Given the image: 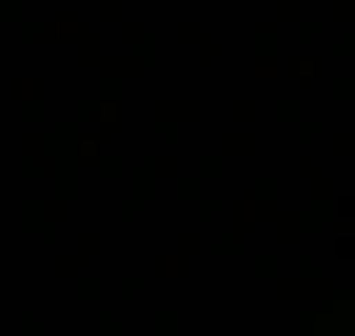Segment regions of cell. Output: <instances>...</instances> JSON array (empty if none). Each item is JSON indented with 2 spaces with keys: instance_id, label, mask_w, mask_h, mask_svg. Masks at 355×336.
Returning a JSON list of instances; mask_svg holds the SVG:
<instances>
[{
  "instance_id": "1",
  "label": "cell",
  "mask_w": 355,
  "mask_h": 336,
  "mask_svg": "<svg viewBox=\"0 0 355 336\" xmlns=\"http://www.w3.org/2000/svg\"><path fill=\"white\" fill-rule=\"evenodd\" d=\"M336 336H355V317H336Z\"/></svg>"
}]
</instances>
